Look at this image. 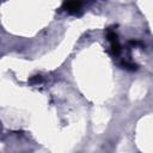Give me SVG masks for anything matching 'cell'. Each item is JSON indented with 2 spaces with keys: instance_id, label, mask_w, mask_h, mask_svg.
Listing matches in <instances>:
<instances>
[{
  "instance_id": "2",
  "label": "cell",
  "mask_w": 153,
  "mask_h": 153,
  "mask_svg": "<svg viewBox=\"0 0 153 153\" xmlns=\"http://www.w3.org/2000/svg\"><path fill=\"white\" fill-rule=\"evenodd\" d=\"M111 51H112L115 55H118V54H120V51H121V45H120L118 41L111 42Z\"/></svg>"
},
{
  "instance_id": "3",
  "label": "cell",
  "mask_w": 153,
  "mask_h": 153,
  "mask_svg": "<svg viewBox=\"0 0 153 153\" xmlns=\"http://www.w3.org/2000/svg\"><path fill=\"white\" fill-rule=\"evenodd\" d=\"M106 37H108V39L110 41V43H111V42H115V41H118V39H117V35H116L115 31H112V30H108V31H106Z\"/></svg>"
},
{
  "instance_id": "1",
  "label": "cell",
  "mask_w": 153,
  "mask_h": 153,
  "mask_svg": "<svg viewBox=\"0 0 153 153\" xmlns=\"http://www.w3.org/2000/svg\"><path fill=\"white\" fill-rule=\"evenodd\" d=\"M63 8L69 13H76L81 8V1L80 0H67L63 4Z\"/></svg>"
}]
</instances>
